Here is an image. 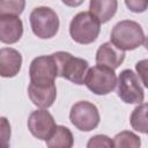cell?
Returning <instances> with one entry per match:
<instances>
[{
    "label": "cell",
    "instance_id": "6da1fadb",
    "mask_svg": "<svg viewBox=\"0 0 148 148\" xmlns=\"http://www.w3.org/2000/svg\"><path fill=\"white\" fill-rule=\"evenodd\" d=\"M110 42L123 51H132L146 44V36L138 22L124 20L113 27Z\"/></svg>",
    "mask_w": 148,
    "mask_h": 148
},
{
    "label": "cell",
    "instance_id": "7a4b0ae2",
    "mask_svg": "<svg viewBox=\"0 0 148 148\" xmlns=\"http://www.w3.org/2000/svg\"><path fill=\"white\" fill-rule=\"evenodd\" d=\"M101 31L99 21L90 12H80L71 21L69 35L79 44L87 45L95 42Z\"/></svg>",
    "mask_w": 148,
    "mask_h": 148
},
{
    "label": "cell",
    "instance_id": "3957f363",
    "mask_svg": "<svg viewBox=\"0 0 148 148\" xmlns=\"http://www.w3.org/2000/svg\"><path fill=\"white\" fill-rule=\"evenodd\" d=\"M58 67V76H61L75 84H83L84 76L89 68L87 60L72 56L69 52L58 51L52 54Z\"/></svg>",
    "mask_w": 148,
    "mask_h": 148
},
{
    "label": "cell",
    "instance_id": "277c9868",
    "mask_svg": "<svg viewBox=\"0 0 148 148\" xmlns=\"http://www.w3.org/2000/svg\"><path fill=\"white\" fill-rule=\"evenodd\" d=\"M83 84L96 95H108L117 86V75L114 69L103 65H96L88 68Z\"/></svg>",
    "mask_w": 148,
    "mask_h": 148
},
{
    "label": "cell",
    "instance_id": "5b68a950",
    "mask_svg": "<svg viewBox=\"0 0 148 148\" xmlns=\"http://www.w3.org/2000/svg\"><path fill=\"white\" fill-rule=\"evenodd\" d=\"M30 25L32 32L42 39H49L57 35L59 30V17L50 7H37L30 14Z\"/></svg>",
    "mask_w": 148,
    "mask_h": 148
},
{
    "label": "cell",
    "instance_id": "8992f818",
    "mask_svg": "<svg viewBox=\"0 0 148 148\" xmlns=\"http://www.w3.org/2000/svg\"><path fill=\"white\" fill-rule=\"evenodd\" d=\"M117 94L127 104H140L145 99V91L140 77L132 69H124L117 79Z\"/></svg>",
    "mask_w": 148,
    "mask_h": 148
},
{
    "label": "cell",
    "instance_id": "52a82bcc",
    "mask_svg": "<svg viewBox=\"0 0 148 148\" xmlns=\"http://www.w3.org/2000/svg\"><path fill=\"white\" fill-rule=\"evenodd\" d=\"M71 123L82 132H90L99 125V112L95 104L88 101H79L69 111Z\"/></svg>",
    "mask_w": 148,
    "mask_h": 148
},
{
    "label": "cell",
    "instance_id": "ba28073f",
    "mask_svg": "<svg viewBox=\"0 0 148 148\" xmlns=\"http://www.w3.org/2000/svg\"><path fill=\"white\" fill-rule=\"evenodd\" d=\"M30 83L36 86H50L58 76L57 62L52 54L35 58L29 68Z\"/></svg>",
    "mask_w": 148,
    "mask_h": 148
},
{
    "label": "cell",
    "instance_id": "9c48e42d",
    "mask_svg": "<svg viewBox=\"0 0 148 148\" xmlns=\"http://www.w3.org/2000/svg\"><path fill=\"white\" fill-rule=\"evenodd\" d=\"M53 116L46 109H39L30 113L28 118V128L30 133L39 139L46 141L56 128Z\"/></svg>",
    "mask_w": 148,
    "mask_h": 148
},
{
    "label": "cell",
    "instance_id": "30bf717a",
    "mask_svg": "<svg viewBox=\"0 0 148 148\" xmlns=\"http://www.w3.org/2000/svg\"><path fill=\"white\" fill-rule=\"evenodd\" d=\"M23 35V23L16 15L0 16V42L3 44H15Z\"/></svg>",
    "mask_w": 148,
    "mask_h": 148
},
{
    "label": "cell",
    "instance_id": "8fae6325",
    "mask_svg": "<svg viewBox=\"0 0 148 148\" xmlns=\"http://www.w3.org/2000/svg\"><path fill=\"white\" fill-rule=\"evenodd\" d=\"M22 66L21 53L13 47L0 49V76L14 77L18 74Z\"/></svg>",
    "mask_w": 148,
    "mask_h": 148
},
{
    "label": "cell",
    "instance_id": "7c38bea8",
    "mask_svg": "<svg viewBox=\"0 0 148 148\" xmlns=\"http://www.w3.org/2000/svg\"><path fill=\"white\" fill-rule=\"evenodd\" d=\"M125 59V51L116 47L111 42L102 44L96 52L97 65H103L112 69L118 68Z\"/></svg>",
    "mask_w": 148,
    "mask_h": 148
},
{
    "label": "cell",
    "instance_id": "4fadbf2b",
    "mask_svg": "<svg viewBox=\"0 0 148 148\" xmlns=\"http://www.w3.org/2000/svg\"><path fill=\"white\" fill-rule=\"evenodd\" d=\"M28 96L30 101L39 109H47L56 101V84L53 83L50 86H36L34 83H30L28 87Z\"/></svg>",
    "mask_w": 148,
    "mask_h": 148
},
{
    "label": "cell",
    "instance_id": "5bb4252c",
    "mask_svg": "<svg viewBox=\"0 0 148 148\" xmlns=\"http://www.w3.org/2000/svg\"><path fill=\"white\" fill-rule=\"evenodd\" d=\"M118 8V0H90L89 12L99 21L106 23L110 21Z\"/></svg>",
    "mask_w": 148,
    "mask_h": 148
},
{
    "label": "cell",
    "instance_id": "9a60e30c",
    "mask_svg": "<svg viewBox=\"0 0 148 148\" xmlns=\"http://www.w3.org/2000/svg\"><path fill=\"white\" fill-rule=\"evenodd\" d=\"M74 143V138L71 130L62 125H57L51 136L46 140V146L50 148H71Z\"/></svg>",
    "mask_w": 148,
    "mask_h": 148
},
{
    "label": "cell",
    "instance_id": "2e32d148",
    "mask_svg": "<svg viewBox=\"0 0 148 148\" xmlns=\"http://www.w3.org/2000/svg\"><path fill=\"white\" fill-rule=\"evenodd\" d=\"M147 103H140L131 113L130 123L133 130L146 134L148 131V123H147Z\"/></svg>",
    "mask_w": 148,
    "mask_h": 148
},
{
    "label": "cell",
    "instance_id": "e0dca14e",
    "mask_svg": "<svg viewBox=\"0 0 148 148\" xmlns=\"http://www.w3.org/2000/svg\"><path fill=\"white\" fill-rule=\"evenodd\" d=\"M112 141H113V147H118V148H125V147L139 148L141 145L140 138L130 131H123L116 134Z\"/></svg>",
    "mask_w": 148,
    "mask_h": 148
},
{
    "label": "cell",
    "instance_id": "ac0fdd59",
    "mask_svg": "<svg viewBox=\"0 0 148 148\" xmlns=\"http://www.w3.org/2000/svg\"><path fill=\"white\" fill-rule=\"evenodd\" d=\"M25 7V0H0L1 15H21Z\"/></svg>",
    "mask_w": 148,
    "mask_h": 148
},
{
    "label": "cell",
    "instance_id": "d6986e66",
    "mask_svg": "<svg viewBox=\"0 0 148 148\" xmlns=\"http://www.w3.org/2000/svg\"><path fill=\"white\" fill-rule=\"evenodd\" d=\"M12 128L9 120L6 117H0V148L9 147Z\"/></svg>",
    "mask_w": 148,
    "mask_h": 148
},
{
    "label": "cell",
    "instance_id": "ffe728a7",
    "mask_svg": "<svg viewBox=\"0 0 148 148\" xmlns=\"http://www.w3.org/2000/svg\"><path fill=\"white\" fill-rule=\"evenodd\" d=\"M88 148H94V147H106V148H111L113 147V141L103 134H97L94 135L89 139L88 143H87Z\"/></svg>",
    "mask_w": 148,
    "mask_h": 148
},
{
    "label": "cell",
    "instance_id": "44dd1931",
    "mask_svg": "<svg viewBox=\"0 0 148 148\" xmlns=\"http://www.w3.org/2000/svg\"><path fill=\"white\" fill-rule=\"evenodd\" d=\"M125 3L133 13H143L148 7V0H125Z\"/></svg>",
    "mask_w": 148,
    "mask_h": 148
},
{
    "label": "cell",
    "instance_id": "7402d4cb",
    "mask_svg": "<svg viewBox=\"0 0 148 148\" xmlns=\"http://www.w3.org/2000/svg\"><path fill=\"white\" fill-rule=\"evenodd\" d=\"M147 64H148V61L146 60V59H143V60H141V61H139L136 65H135V69H136V72H138V76L140 77V80H141V82H142V84H143V87H147V79H146V76H147Z\"/></svg>",
    "mask_w": 148,
    "mask_h": 148
},
{
    "label": "cell",
    "instance_id": "603a6c76",
    "mask_svg": "<svg viewBox=\"0 0 148 148\" xmlns=\"http://www.w3.org/2000/svg\"><path fill=\"white\" fill-rule=\"evenodd\" d=\"M61 1H62V3H65L68 7H77V6L82 5L84 0H61Z\"/></svg>",
    "mask_w": 148,
    "mask_h": 148
}]
</instances>
